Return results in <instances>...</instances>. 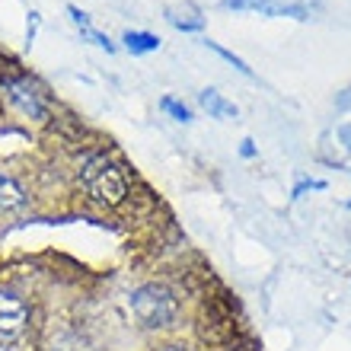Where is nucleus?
I'll use <instances>...</instances> for the list:
<instances>
[{"label": "nucleus", "instance_id": "12", "mask_svg": "<svg viewBox=\"0 0 351 351\" xmlns=\"http://www.w3.org/2000/svg\"><path fill=\"white\" fill-rule=\"evenodd\" d=\"M80 32H84L86 38H90L93 45L106 48V51H115V45H112V42H109V38H106V36H102V32H96V29H93V26H84V29H80Z\"/></svg>", "mask_w": 351, "mask_h": 351}, {"label": "nucleus", "instance_id": "4", "mask_svg": "<svg viewBox=\"0 0 351 351\" xmlns=\"http://www.w3.org/2000/svg\"><path fill=\"white\" fill-rule=\"evenodd\" d=\"M29 323V306L13 291H0V335H16Z\"/></svg>", "mask_w": 351, "mask_h": 351}, {"label": "nucleus", "instance_id": "1", "mask_svg": "<svg viewBox=\"0 0 351 351\" xmlns=\"http://www.w3.org/2000/svg\"><path fill=\"white\" fill-rule=\"evenodd\" d=\"M80 185L96 204L119 208L128 198V179L109 154H90L80 167Z\"/></svg>", "mask_w": 351, "mask_h": 351}, {"label": "nucleus", "instance_id": "3", "mask_svg": "<svg viewBox=\"0 0 351 351\" xmlns=\"http://www.w3.org/2000/svg\"><path fill=\"white\" fill-rule=\"evenodd\" d=\"M223 10H252L262 16H294V19H306L310 10L304 3H287V0H221Z\"/></svg>", "mask_w": 351, "mask_h": 351}, {"label": "nucleus", "instance_id": "7", "mask_svg": "<svg viewBox=\"0 0 351 351\" xmlns=\"http://www.w3.org/2000/svg\"><path fill=\"white\" fill-rule=\"evenodd\" d=\"M167 19H169V26L182 29V32H198V29H204V16L195 7H169Z\"/></svg>", "mask_w": 351, "mask_h": 351}, {"label": "nucleus", "instance_id": "14", "mask_svg": "<svg viewBox=\"0 0 351 351\" xmlns=\"http://www.w3.org/2000/svg\"><path fill=\"white\" fill-rule=\"evenodd\" d=\"M240 154H243V157H256V147H252V141H250V138L243 141V147H240Z\"/></svg>", "mask_w": 351, "mask_h": 351}, {"label": "nucleus", "instance_id": "6", "mask_svg": "<svg viewBox=\"0 0 351 351\" xmlns=\"http://www.w3.org/2000/svg\"><path fill=\"white\" fill-rule=\"evenodd\" d=\"M198 102H202V109L211 115V119L217 121H230V119H240V109L233 106L223 93H217L214 86H208V90L198 93Z\"/></svg>", "mask_w": 351, "mask_h": 351}, {"label": "nucleus", "instance_id": "10", "mask_svg": "<svg viewBox=\"0 0 351 351\" xmlns=\"http://www.w3.org/2000/svg\"><path fill=\"white\" fill-rule=\"evenodd\" d=\"M160 109L169 112V115H173L176 121H192V109H189L185 102L173 99V96H163V99H160Z\"/></svg>", "mask_w": 351, "mask_h": 351}, {"label": "nucleus", "instance_id": "15", "mask_svg": "<svg viewBox=\"0 0 351 351\" xmlns=\"http://www.w3.org/2000/svg\"><path fill=\"white\" fill-rule=\"evenodd\" d=\"M157 351H192L189 345H160Z\"/></svg>", "mask_w": 351, "mask_h": 351}, {"label": "nucleus", "instance_id": "8", "mask_svg": "<svg viewBox=\"0 0 351 351\" xmlns=\"http://www.w3.org/2000/svg\"><path fill=\"white\" fill-rule=\"evenodd\" d=\"M121 42H125V48H128L131 55H150V51L160 48V38L154 32H138V29H128L121 36Z\"/></svg>", "mask_w": 351, "mask_h": 351}, {"label": "nucleus", "instance_id": "9", "mask_svg": "<svg viewBox=\"0 0 351 351\" xmlns=\"http://www.w3.org/2000/svg\"><path fill=\"white\" fill-rule=\"evenodd\" d=\"M26 204V192H23V185L13 179V176L0 173V208H23Z\"/></svg>", "mask_w": 351, "mask_h": 351}, {"label": "nucleus", "instance_id": "5", "mask_svg": "<svg viewBox=\"0 0 351 351\" xmlns=\"http://www.w3.org/2000/svg\"><path fill=\"white\" fill-rule=\"evenodd\" d=\"M3 90L10 93V99L16 102L26 115H32V119H45V115H48V106L38 99V93L32 90L26 80H7V84H3Z\"/></svg>", "mask_w": 351, "mask_h": 351}, {"label": "nucleus", "instance_id": "11", "mask_svg": "<svg viewBox=\"0 0 351 351\" xmlns=\"http://www.w3.org/2000/svg\"><path fill=\"white\" fill-rule=\"evenodd\" d=\"M208 48H211V51H217V55H221L223 61H227V64H233V67H237V71H240V74L252 77V67L246 64V61H243L240 55H233V51H227V48H221V45H217V42H208Z\"/></svg>", "mask_w": 351, "mask_h": 351}, {"label": "nucleus", "instance_id": "2", "mask_svg": "<svg viewBox=\"0 0 351 351\" xmlns=\"http://www.w3.org/2000/svg\"><path fill=\"white\" fill-rule=\"evenodd\" d=\"M128 304L131 313L138 316V323L147 329H169L179 319V300L163 285H141Z\"/></svg>", "mask_w": 351, "mask_h": 351}, {"label": "nucleus", "instance_id": "13", "mask_svg": "<svg viewBox=\"0 0 351 351\" xmlns=\"http://www.w3.org/2000/svg\"><path fill=\"white\" fill-rule=\"evenodd\" d=\"M67 13H71V19H74L77 26L84 29V26H90V16H86L84 10H77V7H67Z\"/></svg>", "mask_w": 351, "mask_h": 351}]
</instances>
